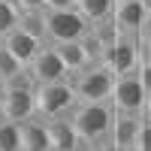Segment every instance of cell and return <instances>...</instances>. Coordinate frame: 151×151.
<instances>
[{
	"label": "cell",
	"instance_id": "obj_5",
	"mask_svg": "<svg viewBox=\"0 0 151 151\" xmlns=\"http://www.w3.org/2000/svg\"><path fill=\"white\" fill-rule=\"evenodd\" d=\"M145 88L139 82L136 73H121L115 76V85H112L109 103L115 112H127V115H142L145 112Z\"/></svg>",
	"mask_w": 151,
	"mask_h": 151
},
{
	"label": "cell",
	"instance_id": "obj_16",
	"mask_svg": "<svg viewBox=\"0 0 151 151\" xmlns=\"http://www.w3.org/2000/svg\"><path fill=\"white\" fill-rule=\"evenodd\" d=\"M18 24H21V9L15 6V0H0V40L12 33Z\"/></svg>",
	"mask_w": 151,
	"mask_h": 151
},
{
	"label": "cell",
	"instance_id": "obj_8",
	"mask_svg": "<svg viewBox=\"0 0 151 151\" xmlns=\"http://www.w3.org/2000/svg\"><path fill=\"white\" fill-rule=\"evenodd\" d=\"M30 76H33V82L36 85H48V82H67L70 79V73H67V67H64V60L58 58V52H55V45H42L40 48V55H36L33 60H30Z\"/></svg>",
	"mask_w": 151,
	"mask_h": 151
},
{
	"label": "cell",
	"instance_id": "obj_19",
	"mask_svg": "<svg viewBox=\"0 0 151 151\" xmlns=\"http://www.w3.org/2000/svg\"><path fill=\"white\" fill-rule=\"evenodd\" d=\"M18 70H24V67L15 60V55H12L9 48L0 42V79H9V76H15Z\"/></svg>",
	"mask_w": 151,
	"mask_h": 151
},
{
	"label": "cell",
	"instance_id": "obj_30",
	"mask_svg": "<svg viewBox=\"0 0 151 151\" xmlns=\"http://www.w3.org/2000/svg\"><path fill=\"white\" fill-rule=\"evenodd\" d=\"M79 151H85V145H82V148H79Z\"/></svg>",
	"mask_w": 151,
	"mask_h": 151
},
{
	"label": "cell",
	"instance_id": "obj_25",
	"mask_svg": "<svg viewBox=\"0 0 151 151\" xmlns=\"http://www.w3.org/2000/svg\"><path fill=\"white\" fill-rule=\"evenodd\" d=\"M85 151H118V145H112V142H97V145H88Z\"/></svg>",
	"mask_w": 151,
	"mask_h": 151
},
{
	"label": "cell",
	"instance_id": "obj_27",
	"mask_svg": "<svg viewBox=\"0 0 151 151\" xmlns=\"http://www.w3.org/2000/svg\"><path fill=\"white\" fill-rule=\"evenodd\" d=\"M6 91H9V88H6V79H0V103H3V97H6Z\"/></svg>",
	"mask_w": 151,
	"mask_h": 151
},
{
	"label": "cell",
	"instance_id": "obj_9",
	"mask_svg": "<svg viewBox=\"0 0 151 151\" xmlns=\"http://www.w3.org/2000/svg\"><path fill=\"white\" fill-rule=\"evenodd\" d=\"M0 42H3V45L9 48V52L15 55V60H18L21 67H30V60H33L36 55H40V48L45 45V40H40V36H33V33L21 30V27H15L12 33H6Z\"/></svg>",
	"mask_w": 151,
	"mask_h": 151
},
{
	"label": "cell",
	"instance_id": "obj_12",
	"mask_svg": "<svg viewBox=\"0 0 151 151\" xmlns=\"http://www.w3.org/2000/svg\"><path fill=\"white\" fill-rule=\"evenodd\" d=\"M139 124H142V115L115 112V121H112V130H109V142L118 145V148H133V139H136V133H139Z\"/></svg>",
	"mask_w": 151,
	"mask_h": 151
},
{
	"label": "cell",
	"instance_id": "obj_11",
	"mask_svg": "<svg viewBox=\"0 0 151 151\" xmlns=\"http://www.w3.org/2000/svg\"><path fill=\"white\" fill-rule=\"evenodd\" d=\"M3 112H6V118L15 121V124L30 121L36 115V97H33V91H6Z\"/></svg>",
	"mask_w": 151,
	"mask_h": 151
},
{
	"label": "cell",
	"instance_id": "obj_4",
	"mask_svg": "<svg viewBox=\"0 0 151 151\" xmlns=\"http://www.w3.org/2000/svg\"><path fill=\"white\" fill-rule=\"evenodd\" d=\"M42 24H45V42H76L82 33L91 27L79 9H42Z\"/></svg>",
	"mask_w": 151,
	"mask_h": 151
},
{
	"label": "cell",
	"instance_id": "obj_22",
	"mask_svg": "<svg viewBox=\"0 0 151 151\" xmlns=\"http://www.w3.org/2000/svg\"><path fill=\"white\" fill-rule=\"evenodd\" d=\"M15 6L21 12H42L45 9V0H15Z\"/></svg>",
	"mask_w": 151,
	"mask_h": 151
},
{
	"label": "cell",
	"instance_id": "obj_13",
	"mask_svg": "<svg viewBox=\"0 0 151 151\" xmlns=\"http://www.w3.org/2000/svg\"><path fill=\"white\" fill-rule=\"evenodd\" d=\"M21 151H48V127L40 115L21 124Z\"/></svg>",
	"mask_w": 151,
	"mask_h": 151
},
{
	"label": "cell",
	"instance_id": "obj_21",
	"mask_svg": "<svg viewBox=\"0 0 151 151\" xmlns=\"http://www.w3.org/2000/svg\"><path fill=\"white\" fill-rule=\"evenodd\" d=\"M136 76H139V82H142V88H145V97H151V58H142V60H139Z\"/></svg>",
	"mask_w": 151,
	"mask_h": 151
},
{
	"label": "cell",
	"instance_id": "obj_14",
	"mask_svg": "<svg viewBox=\"0 0 151 151\" xmlns=\"http://www.w3.org/2000/svg\"><path fill=\"white\" fill-rule=\"evenodd\" d=\"M48 45H52V42H48ZM55 52H58L60 60H64V67H67L70 76L79 73V70H85L88 64H91V60H88V55H85V48L79 45V40H76V42H58Z\"/></svg>",
	"mask_w": 151,
	"mask_h": 151
},
{
	"label": "cell",
	"instance_id": "obj_17",
	"mask_svg": "<svg viewBox=\"0 0 151 151\" xmlns=\"http://www.w3.org/2000/svg\"><path fill=\"white\" fill-rule=\"evenodd\" d=\"M79 45L85 48V55H88V60H91V64H100V60H103V55H106V42L97 36V30H94V27H88V30L82 33Z\"/></svg>",
	"mask_w": 151,
	"mask_h": 151
},
{
	"label": "cell",
	"instance_id": "obj_23",
	"mask_svg": "<svg viewBox=\"0 0 151 151\" xmlns=\"http://www.w3.org/2000/svg\"><path fill=\"white\" fill-rule=\"evenodd\" d=\"M139 42H142V58H151V21L145 24V30L139 33Z\"/></svg>",
	"mask_w": 151,
	"mask_h": 151
},
{
	"label": "cell",
	"instance_id": "obj_18",
	"mask_svg": "<svg viewBox=\"0 0 151 151\" xmlns=\"http://www.w3.org/2000/svg\"><path fill=\"white\" fill-rule=\"evenodd\" d=\"M0 151H21V124L6 121L0 127Z\"/></svg>",
	"mask_w": 151,
	"mask_h": 151
},
{
	"label": "cell",
	"instance_id": "obj_20",
	"mask_svg": "<svg viewBox=\"0 0 151 151\" xmlns=\"http://www.w3.org/2000/svg\"><path fill=\"white\" fill-rule=\"evenodd\" d=\"M133 151H151V121L148 118H142V124H139V133L133 139Z\"/></svg>",
	"mask_w": 151,
	"mask_h": 151
},
{
	"label": "cell",
	"instance_id": "obj_28",
	"mask_svg": "<svg viewBox=\"0 0 151 151\" xmlns=\"http://www.w3.org/2000/svg\"><path fill=\"white\" fill-rule=\"evenodd\" d=\"M6 121H9V118H6V112H3V103H0V127H3Z\"/></svg>",
	"mask_w": 151,
	"mask_h": 151
},
{
	"label": "cell",
	"instance_id": "obj_24",
	"mask_svg": "<svg viewBox=\"0 0 151 151\" xmlns=\"http://www.w3.org/2000/svg\"><path fill=\"white\" fill-rule=\"evenodd\" d=\"M45 9H76V0H45Z\"/></svg>",
	"mask_w": 151,
	"mask_h": 151
},
{
	"label": "cell",
	"instance_id": "obj_3",
	"mask_svg": "<svg viewBox=\"0 0 151 151\" xmlns=\"http://www.w3.org/2000/svg\"><path fill=\"white\" fill-rule=\"evenodd\" d=\"M33 97H36V115H40L42 121H48V118H70L73 109L79 106V97H76L70 79L67 82L36 85Z\"/></svg>",
	"mask_w": 151,
	"mask_h": 151
},
{
	"label": "cell",
	"instance_id": "obj_29",
	"mask_svg": "<svg viewBox=\"0 0 151 151\" xmlns=\"http://www.w3.org/2000/svg\"><path fill=\"white\" fill-rule=\"evenodd\" d=\"M115 3H130V0H115Z\"/></svg>",
	"mask_w": 151,
	"mask_h": 151
},
{
	"label": "cell",
	"instance_id": "obj_2",
	"mask_svg": "<svg viewBox=\"0 0 151 151\" xmlns=\"http://www.w3.org/2000/svg\"><path fill=\"white\" fill-rule=\"evenodd\" d=\"M70 85H73L76 97H79V103H109L112 85H115V73L100 60V64H88L85 70L73 73Z\"/></svg>",
	"mask_w": 151,
	"mask_h": 151
},
{
	"label": "cell",
	"instance_id": "obj_6",
	"mask_svg": "<svg viewBox=\"0 0 151 151\" xmlns=\"http://www.w3.org/2000/svg\"><path fill=\"white\" fill-rule=\"evenodd\" d=\"M139 60H142V42H139V36H124V33H118V40L112 42L106 48V55H103V64L115 76L136 73Z\"/></svg>",
	"mask_w": 151,
	"mask_h": 151
},
{
	"label": "cell",
	"instance_id": "obj_10",
	"mask_svg": "<svg viewBox=\"0 0 151 151\" xmlns=\"http://www.w3.org/2000/svg\"><path fill=\"white\" fill-rule=\"evenodd\" d=\"M45 127H48V151H79L82 148V139L70 118H48Z\"/></svg>",
	"mask_w": 151,
	"mask_h": 151
},
{
	"label": "cell",
	"instance_id": "obj_26",
	"mask_svg": "<svg viewBox=\"0 0 151 151\" xmlns=\"http://www.w3.org/2000/svg\"><path fill=\"white\" fill-rule=\"evenodd\" d=\"M142 118H148V121H151V97L145 100V112H142Z\"/></svg>",
	"mask_w": 151,
	"mask_h": 151
},
{
	"label": "cell",
	"instance_id": "obj_1",
	"mask_svg": "<svg viewBox=\"0 0 151 151\" xmlns=\"http://www.w3.org/2000/svg\"><path fill=\"white\" fill-rule=\"evenodd\" d=\"M73 127L79 133L82 145H97V142H109V130L115 121V109L112 103H79L73 109Z\"/></svg>",
	"mask_w": 151,
	"mask_h": 151
},
{
	"label": "cell",
	"instance_id": "obj_15",
	"mask_svg": "<svg viewBox=\"0 0 151 151\" xmlns=\"http://www.w3.org/2000/svg\"><path fill=\"white\" fill-rule=\"evenodd\" d=\"M76 9L85 15L88 24H103V21L112 18L115 0H76Z\"/></svg>",
	"mask_w": 151,
	"mask_h": 151
},
{
	"label": "cell",
	"instance_id": "obj_7",
	"mask_svg": "<svg viewBox=\"0 0 151 151\" xmlns=\"http://www.w3.org/2000/svg\"><path fill=\"white\" fill-rule=\"evenodd\" d=\"M112 24L124 36H139L145 24L151 21V0H130V3H115L112 9Z\"/></svg>",
	"mask_w": 151,
	"mask_h": 151
}]
</instances>
